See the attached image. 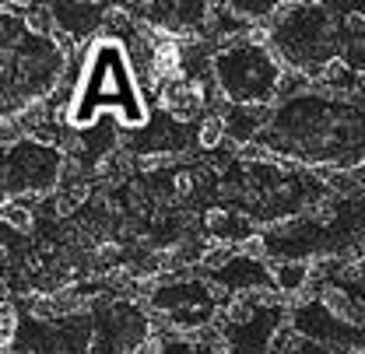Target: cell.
Segmentation results:
<instances>
[{
	"instance_id": "obj_1",
	"label": "cell",
	"mask_w": 365,
	"mask_h": 354,
	"mask_svg": "<svg viewBox=\"0 0 365 354\" xmlns=\"http://www.w3.org/2000/svg\"><path fill=\"white\" fill-rule=\"evenodd\" d=\"M102 113H113L123 127H144L148 109L137 85V71L130 53L116 39L91 43L81 67V85L74 95V127L98 123Z\"/></svg>"
},
{
	"instance_id": "obj_2",
	"label": "cell",
	"mask_w": 365,
	"mask_h": 354,
	"mask_svg": "<svg viewBox=\"0 0 365 354\" xmlns=\"http://www.w3.org/2000/svg\"><path fill=\"white\" fill-rule=\"evenodd\" d=\"M215 71H218V85L228 98L239 105H264L277 91L281 81V67L267 49L257 46H239L225 49L215 56Z\"/></svg>"
},
{
	"instance_id": "obj_3",
	"label": "cell",
	"mask_w": 365,
	"mask_h": 354,
	"mask_svg": "<svg viewBox=\"0 0 365 354\" xmlns=\"http://www.w3.org/2000/svg\"><path fill=\"white\" fill-rule=\"evenodd\" d=\"M60 151L49 147V144H18L14 151H7V176H4V189H7V200L18 197V193H29V197H46L56 179H60Z\"/></svg>"
},
{
	"instance_id": "obj_4",
	"label": "cell",
	"mask_w": 365,
	"mask_h": 354,
	"mask_svg": "<svg viewBox=\"0 0 365 354\" xmlns=\"http://www.w3.org/2000/svg\"><path fill=\"white\" fill-rule=\"evenodd\" d=\"M158 102L162 109L176 120V123H190L197 120L204 109H207V85L197 78V81H186V78H176L169 81L165 88L158 91Z\"/></svg>"
},
{
	"instance_id": "obj_5",
	"label": "cell",
	"mask_w": 365,
	"mask_h": 354,
	"mask_svg": "<svg viewBox=\"0 0 365 354\" xmlns=\"http://www.w3.org/2000/svg\"><path fill=\"white\" fill-rule=\"evenodd\" d=\"M317 302L334 323L351 326V330H362L365 326V306L348 291V288H341V284H323L319 295H317Z\"/></svg>"
},
{
	"instance_id": "obj_6",
	"label": "cell",
	"mask_w": 365,
	"mask_h": 354,
	"mask_svg": "<svg viewBox=\"0 0 365 354\" xmlns=\"http://www.w3.org/2000/svg\"><path fill=\"white\" fill-rule=\"evenodd\" d=\"M309 260H277L271 264V277H274V288L288 298H295L306 284H309Z\"/></svg>"
},
{
	"instance_id": "obj_7",
	"label": "cell",
	"mask_w": 365,
	"mask_h": 354,
	"mask_svg": "<svg viewBox=\"0 0 365 354\" xmlns=\"http://www.w3.org/2000/svg\"><path fill=\"white\" fill-rule=\"evenodd\" d=\"M81 204H88V186H85V182H81V186H63L60 193H53V214H56V218L74 214Z\"/></svg>"
},
{
	"instance_id": "obj_8",
	"label": "cell",
	"mask_w": 365,
	"mask_h": 354,
	"mask_svg": "<svg viewBox=\"0 0 365 354\" xmlns=\"http://www.w3.org/2000/svg\"><path fill=\"white\" fill-rule=\"evenodd\" d=\"M225 116L222 113H215V116H207L204 123H200V130H197V144L204 147V151H215V147H222V140H225Z\"/></svg>"
},
{
	"instance_id": "obj_9",
	"label": "cell",
	"mask_w": 365,
	"mask_h": 354,
	"mask_svg": "<svg viewBox=\"0 0 365 354\" xmlns=\"http://www.w3.org/2000/svg\"><path fill=\"white\" fill-rule=\"evenodd\" d=\"M4 224H7V228H14V231H21V235H29V231L36 228V214H32L25 204L4 200Z\"/></svg>"
},
{
	"instance_id": "obj_10",
	"label": "cell",
	"mask_w": 365,
	"mask_h": 354,
	"mask_svg": "<svg viewBox=\"0 0 365 354\" xmlns=\"http://www.w3.org/2000/svg\"><path fill=\"white\" fill-rule=\"evenodd\" d=\"M235 256H239V246L235 242H211L200 264L211 266V270H228V266L235 264Z\"/></svg>"
},
{
	"instance_id": "obj_11",
	"label": "cell",
	"mask_w": 365,
	"mask_h": 354,
	"mask_svg": "<svg viewBox=\"0 0 365 354\" xmlns=\"http://www.w3.org/2000/svg\"><path fill=\"white\" fill-rule=\"evenodd\" d=\"M235 246H239V256H242V260H250V264H267V253H271V249H267V239H264V235H257V231H253V235H242Z\"/></svg>"
},
{
	"instance_id": "obj_12",
	"label": "cell",
	"mask_w": 365,
	"mask_h": 354,
	"mask_svg": "<svg viewBox=\"0 0 365 354\" xmlns=\"http://www.w3.org/2000/svg\"><path fill=\"white\" fill-rule=\"evenodd\" d=\"M25 28L32 32V36H53L56 32V21H53V7H32L29 11V18H25Z\"/></svg>"
},
{
	"instance_id": "obj_13",
	"label": "cell",
	"mask_w": 365,
	"mask_h": 354,
	"mask_svg": "<svg viewBox=\"0 0 365 354\" xmlns=\"http://www.w3.org/2000/svg\"><path fill=\"white\" fill-rule=\"evenodd\" d=\"M14 337H18V306L4 302V309H0V344H4V351H11Z\"/></svg>"
},
{
	"instance_id": "obj_14",
	"label": "cell",
	"mask_w": 365,
	"mask_h": 354,
	"mask_svg": "<svg viewBox=\"0 0 365 354\" xmlns=\"http://www.w3.org/2000/svg\"><path fill=\"white\" fill-rule=\"evenodd\" d=\"M176 162H182L180 151H148V155H140V169L144 172H158V169H169Z\"/></svg>"
},
{
	"instance_id": "obj_15",
	"label": "cell",
	"mask_w": 365,
	"mask_h": 354,
	"mask_svg": "<svg viewBox=\"0 0 365 354\" xmlns=\"http://www.w3.org/2000/svg\"><path fill=\"white\" fill-rule=\"evenodd\" d=\"M235 158H239V162H267V158H271V151L250 140V144H239V147H235Z\"/></svg>"
},
{
	"instance_id": "obj_16",
	"label": "cell",
	"mask_w": 365,
	"mask_h": 354,
	"mask_svg": "<svg viewBox=\"0 0 365 354\" xmlns=\"http://www.w3.org/2000/svg\"><path fill=\"white\" fill-rule=\"evenodd\" d=\"M49 43H53V49H56V53H71V49H74V43H78V36H71L67 28H60V25H56V32L49 36Z\"/></svg>"
},
{
	"instance_id": "obj_17",
	"label": "cell",
	"mask_w": 365,
	"mask_h": 354,
	"mask_svg": "<svg viewBox=\"0 0 365 354\" xmlns=\"http://www.w3.org/2000/svg\"><path fill=\"white\" fill-rule=\"evenodd\" d=\"M173 186H176L180 197H193V176L190 172H180V176L173 179Z\"/></svg>"
}]
</instances>
